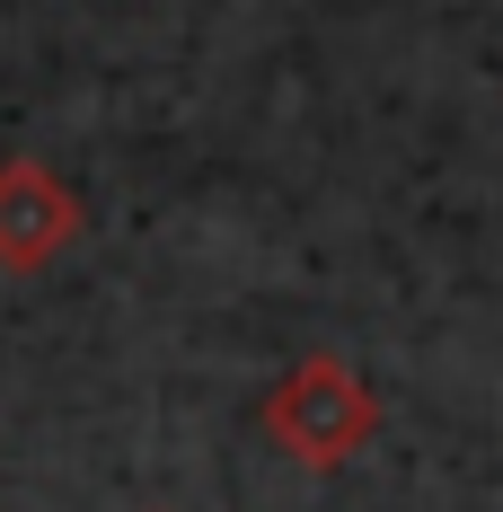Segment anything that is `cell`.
Listing matches in <instances>:
<instances>
[{
    "instance_id": "1",
    "label": "cell",
    "mask_w": 503,
    "mask_h": 512,
    "mask_svg": "<svg viewBox=\"0 0 503 512\" xmlns=\"http://www.w3.org/2000/svg\"><path fill=\"white\" fill-rule=\"evenodd\" d=\"M256 433H265L292 468L336 477V468H353L371 451V433H380V389H371L345 354H301L274 389H265Z\"/></svg>"
},
{
    "instance_id": "2",
    "label": "cell",
    "mask_w": 503,
    "mask_h": 512,
    "mask_svg": "<svg viewBox=\"0 0 503 512\" xmlns=\"http://www.w3.org/2000/svg\"><path fill=\"white\" fill-rule=\"evenodd\" d=\"M89 204L53 159H0V274H53L80 248Z\"/></svg>"
}]
</instances>
